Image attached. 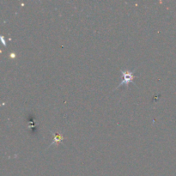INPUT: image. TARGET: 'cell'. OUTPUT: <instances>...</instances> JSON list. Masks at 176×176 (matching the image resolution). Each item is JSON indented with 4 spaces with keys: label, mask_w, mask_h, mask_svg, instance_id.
Returning a JSON list of instances; mask_svg holds the SVG:
<instances>
[{
    "label": "cell",
    "mask_w": 176,
    "mask_h": 176,
    "mask_svg": "<svg viewBox=\"0 0 176 176\" xmlns=\"http://www.w3.org/2000/svg\"><path fill=\"white\" fill-rule=\"evenodd\" d=\"M51 133H52V135H53V141H52V143L51 144L50 146H52V145H58V144L59 143H61L63 140H64V137L62 135H60L59 133H54V132H52L51 131Z\"/></svg>",
    "instance_id": "cell-2"
},
{
    "label": "cell",
    "mask_w": 176,
    "mask_h": 176,
    "mask_svg": "<svg viewBox=\"0 0 176 176\" xmlns=\"http://www.w3.org/2000/svg\"><path fill=\"white\" fill-rule=\"evenodd\" d=\"M135 72H136V69H134L133 71H123V70L121 69V70H120V72H121V74H122V78L123 79H122V82L117 86L116 89H119V87L123 86V85L126 86V87L128 88L131 83H132V84H134L136 85V84L133 82V79L135 78V76H134Z\"/></svg>",
    "instance_id": "cell-1"
}]
</instances>
